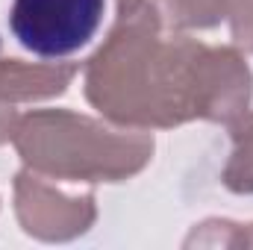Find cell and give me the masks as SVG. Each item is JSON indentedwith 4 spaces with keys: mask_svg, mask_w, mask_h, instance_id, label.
<instances>
[{
    "mask_svg": "<svg viewBox=\"0 0 253 250\" xmlns=\"http://www.w3.org/2000/svg\"><path fill=\"white\" fill-rule=\"evenodd\" d=\"M85 100L112 124L171 129L189 121L230 124L251 106L253 74L236 47L165 36L153 9L118 15L83 71Z\"/></svg>",
    "mask_w": 253,
    "mask_h": 250,
    "instance_id": "obj_1",
    "label": "cell"
},
{
    "mask_svg": "<svg viewBox=\"0 0 253 250\" xmlns=\"http://www.w3.org/2000/svg\"><path fill=\"white\" fill-rule=\"evenodd\" d=\"M227 21L236 47L253 53V0H227Z\"/></svg>",
    "mask_w": 253,
    "mask_h": 250,
    "instance_id": "obj_9",
    "label": "cell"
},
{
    "mask_svg": "<svg viewBox=\"0 0 253 250\" xmlns=\"http://www.w3.org/2000/svg\"><path fill=\"white\" fill-rule=\"evenodd\" d=\"M186 248H253V224L209 218L191 230Z\"/></svg>",
    "mask_w": 253,
    "mask_h": 250,
    "instance_id": "obj_8",
    "label": "cell"
},
{
    "mask_svg": "<svg viewBox=\"0 0 253 250\" xmlns=\"http://www.w3.org/2000/svg\"><path fill=\"white\" fill-rule=\"evenodd\" d=\"M165 30H212L227 18V0H147Z\"/></svg>",
    "mask_w": 253,
    "mask_h": 250,
    "instance_id": "obj_6",
    "label": "cell"
},
{
    "mask_svg": "<svg viewBox=\"0 0 253 250\" xmlns=\"http://www.w3.org/2000/svg\"><path fill=\"white\" fill-rule=\"evenodd\" d=\"M150 9L147 0H118V15H135V12H144Z\"/></svg>",
    "mask_w": 253,
    "mask_h": 250,
    "instance_id": "obj_11",
    "label": "cell"
},
{
    "mask_svg": "<svg viewBox=\"0 0 253 250\" xmlns=\"http://www.w3.org/2000/svg\"><path fill=\"white\" fill-rule=\"evenodd\" d=\"M18 112H15V106L12 103H6L3 97H0V144H6V141H12V135H15V124H18Z\"/></svg>",
    "mask_w": 253,
    "mask_h": 250,
    "instance_id": "obj_10",
    "label": "cell"
},
{
    "mask_svg": "<svg viewBox=\"0 0 253 250\" xmlns=\"http://www.w3.org/2000/svg\"><path fill=\"white\" fill-rule=\"evenodd\" d=\"M15 215L27 236L39 242H74L85 236L97 221V200L91 191L65 194L50 177L30 168L15 174Z\"/></svg>",
    "mask_w": 253,
    "mask_h": 250,
    "instance_id": "obj_4",
    "label": "cell"
},
{
    "mask_svg": "<svg viewBox=\"0 0 253 250\" xmlns=\"http://www.w3.org/2000/svg\"><path fill=\"white\" fill-rule=\"evenodd\" d=\"M77 71L74 62H21L0 56V97L12 106L59 97L74 83Z\"/></svg>",
    "mask_w": 253,
    "mask_h": 250,
    "instance_id": "obj_5",
    "label": "cell"
},
{
    "mask_svg": "<svg viewBox=\"0 0 253 250\" xmlns=\"http://www.w3.org/2000/svg\"><path fill=\"white\" fill-rule=\"evenodd\" d=\"M227 126L233 138V153L221 180L233 194H253V112L245 109Z\"/></svg>",
    "mask_w": 253,
    "mask_h": 250,
    "instance_id": "obj_7",
    "label": "cell"
},
{
    "mask_svg": "<svg viewBox=\"0 0 253 250\" xmlns=\"http://www.w3.org/2000/svg\"><path fill=\"white\" fill-rule=\"evenodd\" d=\"M12 144L21 162L65 183H124L153 159L150 129L103 124L71 109H36L18 118Z\"/></svg>",
    "mask_w": 253,
    "mask_h": 250,
    "instance_id": "obj_2",
    "label": "cell"
},
{
    "mask_svg": "<svg viewBox=\"0 0 253 250\" xmlns=\"http://www.w3.org/2000/svg\"><path fill=\"white\" fill-rule=\"evenodd\" d=\"M106 0H15L9 27L18 44L42 59L83 50L103 24Z\"/></svg>",
    "mask_w": 253,
    "mask_h": 250,
    "instance_id": "obj_3",
    "label": "cell"
}]
</instances>
